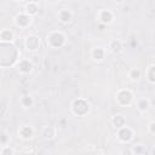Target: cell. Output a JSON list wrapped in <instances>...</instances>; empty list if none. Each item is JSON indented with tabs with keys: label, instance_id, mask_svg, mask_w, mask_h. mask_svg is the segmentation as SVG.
<instances>
[{
	"label": "cell",
	"instance_id": "obj_1",
	"mask_svg": "<svg viewBox=\"0 0 155 155\" xmlns=\"http://www.w3.org/2000/svg\"><path fill=\"white\" fill-rule=\"evenodd\" d=\"M18 57H19V52L11 42L0 44V65L2 68L16 64Z\"/></svg>",
	"mask_w": 155,
	"mask_h": 155
},
{
	"label": "cell",
	"instance_id": "obj_2",
	"mask_svg": "<svg viewBox=\"0 0 155 155\" xmlns=\"http://www.w3.org/2000/svg\"><path fill=\"white\" fill-rule=\"evenodd\" d=\"M65 42V36L61 31H52L47 36V44L53 47V48H59L64 45Z\"/></svg>",
	"mask_w": 155,
	"mask_h": 155
},
{
	"label": "cell",
	"instance_id": "obj_3",
	"mask_svg": "<svg viewBox=\"0 0 155 155\" xmlns=\"http://www.w3.org/2000/svg\"><path fill=\"white\" fill-rule=\"evenodd\" d=\"M71 110L75 115H85L86 113H88L90 110V104L82 99V98H79V99H75L71 104Z\"/></svg>",
	"mask_w": 155,
	"mask_h": 155
},
{
	"label": "cell",
	"instance_id": "obj_4",
	"mask_svg": "<svg viewBox=\"0 0 155 155\" xmlns=\"http://www.w3.org/2000/svg\"><path fill=\"white\" fill-rule=\"evenodd\" d=\"M116 99H117L119 104H121V105H130L133 99V94L128 90H121V91H119Z\"/></svg>",
	"mask_w": 155,
	"mask_h": 155
},
{
	"label": "cell",
	"instance_id": "obj_5",
	"mask_svg": "<svg viewBox=\"0 0 155 155\" xmlns=\"http://www.w3.org/2000/svg\"><path fill=\"white\" fill-rule=\"evenodd\" d=\"M117 137L121 142H130L132 138H133V131L127 127V126H124L121 128H119V133H117Z\"/></svg>",
	"mask_w": 155,
	"mask_h": 155
},
{
	"label": "cell",
	"instance_id": "obj_6",
	"mask_svg": "<svg viewBox=\"0 0 155 155\" xmlns=\"http://www.w3.org/2000/svg\"><path fill=\"white\" fill-rule=\"evenodd\" d=\"M39 46H40V41L35 35H29L25 39V47H27L28 51L34 52V51H36L39 48Z\"/></svg>",
	"mask_w": 155,
	"mask_h": 155
},
{
	"label": "cell",
	"instance_id": "obj_7",
	"mask_svg": "<svg viewBox=\"0 0 155 155\" xmlns=\"http://www.w3.org/2000/svg\"><path fill=\"white\" fill-rule=\"evenodd\" d=\"M16 24L19 27H27L30 24V16L27 13H21L16 16Z\"/></svg>",
	"mask_w": 155,
	"mask_h": 155
},
{
	"label": "cell",
	"instance_id": "obj_8",
	"mask_svg": "<svg viewBox=\"0 0 155 155\" xmlns=\"http://www.w3.org/2000/svg\"><path fill=\"white\" fill-rule=\"evenodd\" d=\"M98 19H99L102 23L107 24V23L111 22V19H113V13H111L109 10H102V11H99V13H98Z\"/></svg>",
	"mask_w": 155,
	"mask_h": 155
},
{
	"label": "cell",
	"instance_id": "obj_9",
	"mask_svg": "<svg viewBox=\"0 0 155 155\" xmlns=\"http://www.w3.org/2000/svg\"><path fill=\"white\" fill-rule=\"evenodd\" d=\"M71 17H73L71 12H70L69 10H67V8H62V10L58 12V18H59V21L63 22V23L70 22V21H71Z\"/></svg>",
	"mask_w": 155,
	"mask_h": 155
},
{
	"label": "cell",
	"instance_id": "obj_10",
	"mask_svg": "<svg viewBox=\"0 0 155 155\" xmlns=\"http://www.w3.org/2000/svg\"><path fill=\"white\" fill-rule=\"evenodd\" d=\"M31 68H33V64L28 59H22L18 63V70L21 73H29L31 70Z\"/></svg>",
	"mask_w": 155,
	"mask_h": 155
},
{
	"label": "cell",
	"instance_id": "obj_11",
	"mask_svg": "<svg viewBox=\"0 0 155 155\" xmlns=\"http://www.w3.org/2000/svg\"><path fill=\"white\" fill-rule=\"evenodd\" d=\"M56 136V128L52 127V126H46L44 130H42V137L45 139H52L53 137Z\"/></svg>",
	"mask_w": 155,
	"mask_h": 155
},
{
	"label": "cell",
	"instance_id": "obj_12",
	"mask_svg": "<svg viewBox=\"0 0 155 155\" xmlns=\"http://www.w3.org/2000/svg\"><path fill=\"white\" fill-rule=\"evenodd\" d=\"M109 48H110V51H111L113 53H119V52L122 50V44H121V41H119V40H113V41H110V44H109Z\"/></svg>",
	"mask_w": 155,
	"mask_h": 155
},
{
	"label": "cell",
	"instance_id": "obj_13",
	"mask_svg": "<svg viewBox=\"0 0 155 155\" xmlns=\"http://www.w3.org/2000/svg\"><path fill=\"white\" fill-rule=\"evenodd\" d=\"M19 134H21L22 138L29 139V138H31V136H33V128L29 127V126H23V127L19 130Z\"/></svg>",
	"mask_w": 155,
	"mask_h": 155
},
{
	"label": "cell",
	"instance_id": "obj_14",
	"mask_svg": "<svg viewBox=\"0 0 155 155\" xmlns=\"http://www.w3.org/2000/svg\"><path fill=\"white\" fill-rule=\"evenodd\" d=\"M111 122H113V125H114L115 127L121 128V127L125 126V122H126V121H125V117H124L122 115H115V116L113 117Z\"/></svg>",
	"mask_w": 155,
	"mask_h": 155
},
{
	"label": "cell",
	"instance_id": "obj_15",
	"mask_svg": "<svg viewBox=\"0 0 155 155\" xmlns=\"http://www.w3.org/2000/svg\"><path fill=\"white\" fill-rule=\"evenodd\" d=\"M0 38H1V42H10L12 39H13V34L11 30H7V29H4L0 34Z\"/></svg>",
	"mask_w": 155,
	"mask_h": 155
},
{
	"label": "cell",
	"instance_id": "obj_16",
	"mask_svg": "<svg viewBox=\"0 0 155 155\" xmlns=\"http://www.w3.org/2000/svg\"><path fill=\"white\" fill-rule=\"evenodd\" d=\"M38 10H39V7H38V5L35 2H29V4L25 5V13L29 15V16L35 15L38 12Z\"/></svg>",
	"mask_w": 155,
	"mask_h": 155
},
{
	"label": "cell",
	"instance_id": "obj_17",
	"mask_svg": "<svg viewBox=\"0 0 155 155\" xmlns=\"http://www.w3.org/2000/svg\"><path fill=\"white\" fill-rule=\"evenodd\" d=\"M92 57H93L96 61H102L103 57H104V51H103V48L96 47V48L92 51Z\"/></svg>",
	"mask_w": 155,
	"mask_h": 155
},
{
	"label": "cell",
	"instance_id": "obj_18",
	"mask_svg": "<svg viewBox=\"0 0 155 155\" xmlns=\"http://www.w3.org/2000/svg\"><path fill=\"white\" fill-rule=\"evenodd\" d=\"M137 107L140 111H144L149 108V101L147 98H140L138 102H137Z\"/></svg>",
	"mask_w": 155,
	"mask_h": 155
},
{
	"label": "cell",
	"instance_id": "obj_19",
	"mask_svg": "<svg viewBox=\"0 0 155 155\" xmlns=\"http://www.w3.org/2000/svg\"><path fill=\"white\" fill-rule=\"evenodd\" d=\"M147 78L151 84H155V65H150L147 70Z\"/></svg>",
	"mask_w": 155,
	"mask_h": 155
},
{
	"label": "cell",
	"instance_id": "obj_20",
	"mask_svg": "<svg viewBox=\"0 0 155 155\" xmlns=\"http://www.w3.org/2000/svg\"><path fill=\"white\" fill-rule=\"evenodd\" d=\"M22 104H23V107H25V108L30 107V105L33 104V99H31V97H29V96L24 97V98L22 99Z\"/></svg>",
	"mask_w": 155,
	"mask_h": 155
},
{
	"label": "cell",
	"instance_id": "obj_21",
	"mask_svg": "<svg viewBox=\"0 0 155 155\" xmlns=\"http://www.w3.org/2000/svg\"><path fill=\"white\" fill-rule=\"evenodd\" d=\"M130 76H131L132 80H138V79L140 78V71H139L138 69H133V70H131Z\"/></svg>",
	"mask_w": 155,
	"mask_h": 155
},
{
	"label": "cell",
	"instance_id": "obj_22",
	"mask_svg": "<svg viewBox=\"0 0 155 155\" xmlns=\"http://www.w3.org/2000/svg\"><path fill=\"white\" fill-rule=\"evenodd\" d=\"M1 154L2 155H13V150L10 148V147H2V149H1Z\"/></svg>",
	"mask_w": 155,
	"mask_h": 155
},
{
	"label": "cell",
	"instance_id": "obj_23",
	"mask_svg": "<svg viewBox=\"0 0 155 155\" xmlns=\"http://www.w3.org/2000/svg\"><path fill=\"white\" fill-rule=\"evenodd\" d=\"M149 131H150L151 133H155V121L150 122V125H149Z\"/></svg>",
	"mask_w": 155,
	"mask_h": 155
},
{
	"label": "cell",
	"instance_id": "obj_24",
	"mask_svg": "<svg viewBox=\"0 0 155 155\" xmlns=\"http://www.w3.org/2000/svg\"><path fill=\"white\" fill-rule=\"evenodd\" d=\"M1 143H2V147H5V143H6V133L2 132L1 134Z\"/></svg>",
	"mask_w": 155,
	"mask_h": 155
},
{
	"label": "cell",
	"instance_id": "obj_25",
	"mask_svg": "<svg viewBox=\"0 0 155 155\" xmlns=\"http://www.w3.org/2000/svg\"><path fill=\"white\" fill-rule=\"evenodd\" d=\"M142 149H143V148H142L140 145H137V147H134V148H133V151H134L136 154H139V153L142 151Z\"/></svg>",
	"mask_w": 155,
	"mask_h": 155
},
{
	"label": "cell",
	"instance_id": "obj_26",
	"mask_svg": "<svg viewBox=\"0 0 155 155\" xmlns=\"http://www.w3.org/2000/svg\"><path fill=\"white\" fill-rule=\"evenodd\" d=\"M151 154H153V155H155V148L153 149V151H151Z\"/></svg>",
	"mask_w": 155,
	"mask_h": 155
}]
</instances>
